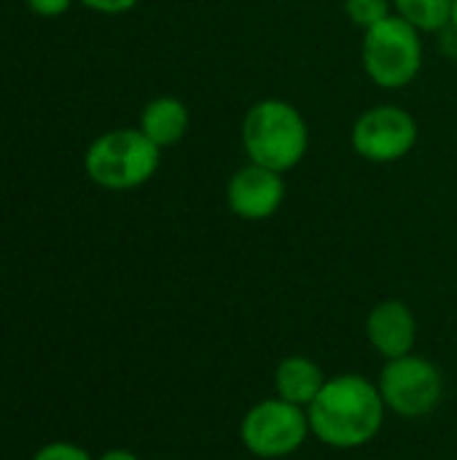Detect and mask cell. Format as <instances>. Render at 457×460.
Wrapping results in <instances>:
<instances>
[{
	"label": "cell",
	"mask_w": 457,
	"mask_h": 460,
	"mask_svg": "<svg viewBox=\"0 0 457 460\" xmlns=\"http://www.w3.org/2000/svg\"><path fill=\"white\" fill-rule=\"evenodd\" d=\"M415 140H417L415 119L396 105L372 108L353 127L356 151L372 162H396L412 151Z\"/></svg>",
	"instance_id": "7"
},
{
	"label": "cell",
	"mask_w": 457,
	"mask_h": 460,
	"mask_svg": "<svg viewBox=\"0 0 457 460\" xmlns=\"http://www.w3.org/2000/svg\"><path fill=\"white\" fill-rule=\"evenodd\" d=\"M32 460H92L83 450L73 447V445H48L43 447Z\"/></svg>",
	"instance_id": "14"
},
{
	"label": "cell",
	"mask_w": 457,
	"mask_h": 460,
	"mask_svg": "<svg viewBox=\"0 0 457 460\" xmlns=\"http://www.w3.org/2000/svg\"><path fill=\"white\" fill-rule=\"evenodd\" d=\"M159 167V146L140 129H116L97 137L86 154V172L105 189H135Z\"/></svg>",
	"instance_id": "3"
},
{
	"label": "cell",
	"mask_w": 457,
	"mask_h": 460,
	"mask_svg": "<svg viewBox=\"0 0 457 460\" xmlns=\"http://www.w3.org/2000/svg\"><path fill=\"white\" fill-rule=\"evenodd\" d=\"M380 396L385 407L404 418L428 415L442 399V375L420 356L391 358L380 375Z\"/></svg>",
	"instance_id": "6"
},
{
	"label": "cell",
	"mask_w": 457,
	"mask_h": 460,
	"mask_svg": "<svg viewBox=\"0 0 457 460\" xmlns=\"http://www.w3.org/2000/svg\"><path fill=\"white\" fill-rule=\"evenodd\" d=\"M81 3L102 13H121V11H129L137 0H81Z\"/></svg>",
	"instance_id": "15"
},
{
	"label": "cell",
	"mask_w": 457,
	"mask_h": 460,
	"mask_svg": "<svg viewBox=\"0 0 457 460\" xmlns=\"http://www.w3.org/2000/svg\"><path fill=\"white\" fill-rule=\"evenodd\" d=\"M100 460H140L137 456H132V453H127V450H110V453H105Z\"/></svg>",
	"instance_id": "17"
},
{
	"label": "cell",
	"mask_w": 457,
	"mask_h": 460,
	"mask_svg": "<svg viewBox=\"0 0 457 460\" xmlns=\"http://www.w3.org/2000/svg\"><path fill=\"white\" fill-rule=\"evenodd\" d=\"M286 186L280 172L261 167V164H248L240 172L232 175L226 199L234 216L245 221H264L277 213L283 205Z\"/></svg>",
	"instance_id": "8"
},
{
	"label": "cell",
	"mask_w": 457,
	"mask_h": 460,
	"mask_svg": "<svg viewBox=\"0 0 457 460\" xmlns=\"http://www.w3.org/2000/svg\"><path fill=\"white\" fill-rule=\"evenodd\" d=\"M453 24H455V27H457V0H455V3H453Z\"/></svg>",
	"instance_id": "18"
},
{
	"label": "cell",
	"mask_w": 457,
	"mask_h": 460,
	"mask_svg": "<svg viewBox=\"0 0 457 460\" xmlns=\"http://www.w3.org/2000/svg\"><path fill=\"white\" fill-rule=\"evenodd\" d=\"M323 385H326V377H323L321 367L304 356H291L277 364V372H275L277 399H283L288 404L310 407L315 402V396L323 391Z\"/></svg>",
	"instance_id": "10"
},
{
	"label": "cell",
	"mask_w": 457,
	"mask_h": 460,
	"mask_svg": "<svg viewBox=\"0 0 457 460\" xmlns=\"http://www.w3.org/2000/svg\"><path fill=\"white\" fill-rule=\"evenodd\" d=\"M189 129V111L175 97H159L145 105L140 119V132L159 148L175 146Z\"/></svg>",
	"instance_id": "11"
},
{
	"label": "cell",
	"mask_w": 457,
	"mask_h": 460,
	"mask_svg": "<svg viewBox=\"0 0 457 460\" xmlns=\"http://www.w3.org/2000/svg\"><path fill=\"white\" fill-rule=\"evenodd\" d=\"M455 0H396L401 19H407L417 30H442L453 22Z\"/></svg>",
	"instance_id": "12"
},
{
	"label": "cell",
	"mask_w": 457,
	"mask_h": 460,
	"mask_svg": "<svg viewBox=\"0 0 457 460\" xmlns=\"http://www.w3.org/2000/svg\"><path fill=\"white\" fill-rule=\"evenodd\" d=\"M423 65V46L417 27L401 16H388L366 30L364 38V67L377 86L401 89Z\"/></svg>",
	"instance_id": "4"
},
{
	"label": "cell",
	"mask_w": 457,
	"mask_h": 460,
	"mask_svg": "<svg viewBox=\"0 0 457 460\" xmlns=\"http://www.w3.org/2000/svg\"><path fill=\"white\" fill-rule=\"evenodd\" d=\"M27 5L40 16H57L70 5V0H27Z\"/></svg>",
	"instance_id": "16"
},
{
	"label": "cell",
	"mask_w": 457,
	"mask_h": 460,
	"mask_svg": "<svg viewBox=\"0 0 457 460\" xmlns=\"http://www.w3.org/2000/svg\"><path fill=\"white\" fill-rule=\"evenodd\" d=\"M385 402L361 375H339L326 380L323 391L307 407L310 429L331 447L350 450L374 439L382 426Z\"/></svg>",
	"instance_id": "1"
},
{
	"label": "cell",
	"mask_w": 457,
	"mask_h": 460,
	"mask_svg": "<svg viewBox=\"0 0 457 460\" xmlns=\"http://www.w3.org/2000/svg\"><path fill=\"white\" fill-rule=\"evenodd\" d=\"M242 143L253 164L286 172L296 167L307 151V124L294 105L261 100L242 121Z\"/></svg>",
	"instance_id": "2"
},
{
	"label": "cell",
	"mask_w": 457,
	"mask_h": 460,
	"mask_svg": "<svg viewBox=\"0 0 457 460\" xmlns=\"http://www.w3.org/2000/svg\"><path fill=\"white\" fill-rule=\"evenodd\" d=\"M310 418L302 407L283 399L256 404L242 420V442L259 458H280L299 450L307 439Z\"/></svg>",
	"instance_id": "5"
},
{
	"label": "cell",
	"mask_w": 457,
	"mask_h": 460,
	"mask_svg": "<svg viewBox=\"0 0 457 460\" xmlns=\"http://www.w3.org/2000/svg\"><path fill=\"white\" fill-rule=\"evenodd\" d=\"M366 334L374 350L391 361V358H401L412 353L417 323H415L412 310L404 302H382L369 313Z\"/></svg>",
	"instance_id": "9"
},
{
	"label": "cell",
	"mask_w": 457,
	"mask_h": 460,
	"mask_svg": "<svg viewBox=\"0 0 457 460\" xmlns=\"http://www.w3.org/2000/svg\"><path fill=\"white\" fill-rule=\"evenodd\" d=\"M345 8H347V16L364 30H369L391 16L388 0H345Z\"/></svg>",
	"instance_id": "13"
}]
</instances>
